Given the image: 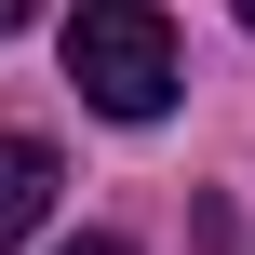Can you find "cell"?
<instances>
[{
	"instance_id": "cell-1",
	"label": "cell",
	"mask_w": 255,
	"mask_h": 255,
	"mask_svg": "<svg viewBox=\"0 0 255 255\" xmlns=\"http://www.w3.org/2000/svg\"><path fill=\"white\" fill-rule=\"evenodd\" d=\"M67 81H81V108H108V121H161L175 81H188L161 0H81V13H67Z\"/></svg>"
},
{
	"instance_id": "cell-2",
	"label": "cell",
	"mask_w": 255,
	"mask_h": 255,
	"mask_svg": "<svg viewBox=\"0 0 255 255\" xmlns=\"http://www.w3.org/2000/svg\"><path fill=\"white\" fill-rule=\"evenodd\" d=\"M40 215H54V148L40 134H0V255L27 242Z\"/></svg>"
},
{
	"instance_id": "cell-3",
	"label": "cell",
	"mask_w": 255,
	"mask_h": 255,
	"mask_svg": "<svg viewBox=\"0 0 255 255\" xmlns=\"http://www.w3.org/2000/svg\"><path fill=\"white\" fill-rule=\"evenodd\" d=\"M54 255H134V242H108V229H81V242H54Z\"/></svg>"
},
{
	"instance_id": "cell-4",
	"label": "cell",
	"mask_w": 255,
	"mask_h": 255,
	"mask_svg": "<svg viewBox=\"0 0 255 255\" xmlns=\"http://www.w3.org/2000/svg\"><path fill=\"white\" fill-rule=\"evenodd\" d=\"M13 13H27V0H0V27H13Z\"/></svg>"
},
{
	"instance_id": "cell-5",
	"label": "cell",
	"mask_w": 255,
	"mask_h": 255,
	"mask_svg": "<svg viewBox=\"0 0 255 255\" xmlns=\"http://www.w3.org/2000/svg\"><path fill=\"white\" fill-rule=\"evenodd\" d=\"M229 13H242V27H255V0H229Z\"/></svg>"
}]
</instances>
